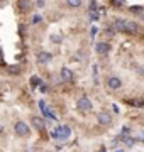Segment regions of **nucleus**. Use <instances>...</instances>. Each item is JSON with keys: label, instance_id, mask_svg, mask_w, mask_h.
Instances as JSON below:
<instances>
[{"label": "nucleus", "instance_id": "nucleus-1", "mask_svg": "<svg viewBox=\"0 0 144 152\" xmlns=\"http://www.w3.org/2000/svg\"><path fill=\"white\" fill-rule=\"evenodd\" d=\"M51 135L56 140H66L68 137L71 135V129L68 125H60V127H56L54 130L51 132Z\"/></svg>", "mask_w": 144, "mask_h": 152}, {"label": "nucleus", "instance_id": "nucleus-2", "mask_svg": "<svg viewBox=\"0 0 144 152\" xmlns=\"http://www.w3.org/2000/svg\"><path fill=\"white\" fill-rule=\"evenodd\" d=\"M29 125L26 124V122H15L14 124V134H15L17 137H26L29 135Z\"/></svg>", "mask_w": 144, "mask_h": 152}, {"label": "nucleus", "instance_id": "nucleus-3", "mask_svg": "<svg viewBox=\"0 0 144 152\" xmlns=\"http://www.w3.org/2000/svg\"><path fill=\"white\" fill-rule=\"evenodd\" d=\"M92 107H93V105H92V102H90L87 96H82L76 102V108L80 110V112H90V110H92Z\"/></svg>", "mask_w": 144, "mask_h": 152}, {"label": "nucleus", "instance_id": "nucleus-4", "mask_svg": "<svg viewBox=\"0 0 144 152\" xmlns=\"http://www.w3.org/2000/svg\"><path fill=\"white\" fill-rule=\"evenodd\" d=\"M107 86H109V90H120L122 81L117 78V76H109V80H107Z\"/></svg>", "mask_w": 144, "mask_h": 152}, {"label": "nucleus", "instance_id": "nucleus-5", "mask_svg": "<svg viewBox=\"0 0 144 152\" xmlns=\"http://www.w3.org/2000/svg\"><path fill=\"white\" fill-rule=\"evenodd\" d=\"M31 124H32V127L36 130H44L46 129V120L43 117H32L31 118Z\"/></svg>", "mask_w": 144, "mask_h": 152}, {"label": "nucleus", "instance_id": "nucleus-6", "mask_svg": "<svg viewBox=\"0 0 144 152\" xmlns=\"http://www.w3.org/2000/svg\"><path fill=\"white\" fill-rule=\"evenodd\" d=\"M110 44L109 42H97L95 46V51H97V54H109L110 53Z\"/></svg>", "mask_w": 144, "mask_h": 152}, {"label": "nucleus", "instance_id": "nucleus-7", "mask_svg": "<svg viewBox=\"0 0 144 152\" xmlns=\"http://www.w3.org/2000/svg\"><path fill=\"white\" fill-rule=\"evenodd\" d=\"M97 122L100 125H112V117L110 113H105V112H102V113L97 115Z\"/></svg>", "mask_w": 144, "mask_h": 152}, {"label": "nucleus", "instance_id": "nucleus-8", "mask_svg": "<svg viewBox=\"0 0 144 152\" xmlns=\"http://www.w3.org/2000/svg\"><path fill=\"white\" fill-rule=\"evenodd\" d=\"M126 32L127 34H137L139 32V26L136 20H126Z\"/></svg>", "mask_w": 144, "mask_h": 152}, {"label": "nucleus", "instance_id": "nucleus-9", "mask_svg": "<svg viewBox=\"0 0 144 152\" xmlns=\"http://www.w3.org/2000/svg\"><path fill=\"white\" fill-rule=\"evenodd\" d=\"M51 59H53V56H51L49 53H46V51H43V53L37 54V63L39 64H48V63H51Z\"/></svg>", "mask_w": 144, "mask_h": 152}, {"label": "nucleus", "instance_id": "nucleus-10", "mask_svg": "<svg viewBox=\"0 0 144 152\" xmlns=\"http://www.w3.org/2000/svg\"><path fill=\"white\" fill-rule=\"evenodd\" d=\"M126 20H127V19H115V22H114V29L119 31V32H126Z\"/></svg>", "mask_w": 144, "mask_h": 152}, {"label": "nucleus", "instance_id": "nucleus-11", "mask_svg": "<svg viewBox=\"0 0 144 152\" xmlns=\"http://www.w3.org/2000/svg\"><path fill=\"white\" fill-rule=\"evenodd\" d=\"M61 80H63V81H71L73 71L70 69V68H63V69H61Z\"/></svg>", "mask_w": 144, "mask_h": 152}, {"label": "nucleus", "instance_id": "nucleus-12", "mask_svg": "<svg viewBox=\"0 0 144 152\" xmlns=\"http://www.w3.org/2000/svg\"><path fill=\"white\" fill-rule=\"evenodd\" d=\"M17 7H19V10L22 12V14H27L29 9H31V2H29V0H19Z\"/></svg>", "mask_w": 144, "mask_h": 152}, {"label": "nucleus", "instance_id": "nucleus-13", "mask_svg": "<svg viewBox=\"0 0 144 152\" xmlns=\"http://www.w3.org/2000/svg\"><path fill=\"white\" fill-rule=\"evenodd\" d=\"M44 117H48V118H53V120H56V115H54V112H53V108H46L44 112Z\"/></svg>", "mask_w": 144, "mask_h": 152}, {"label": "nucleus", "instance_id": "nucleus-14", "mask_svg": "<svg viewBox=\"0 0 144 152\" xmlns=\"http://www.w3.org/2000/svg\"><path fill=\"white\" fill-rule=\"evenodd\" d=\"M68 5L71 7V9H78V7L82 5V0H68Z\"/></svg>", "mask_w": 144, "mask_h": 152}, {"label": "nucleus", "instance_id": "nucleus-15", "mask_svg": "<svg viewBox=\"0 0 144 152\" xmlns=\"http://www.w3.org/2000/svg\"><path fill=\"white\" fill-rule=\"evenodd\" d=\"M129 10L132 12V14H137V15H141V14H143V7H141V5H132Z\"/></svg>", "mask_w": 144, "mask_h": 152}, {"label": "nucleus", "instance_id": "nucleus-16", "mask_svg": "<svg viewBox=\"0 0 144 152\" xmlns=\"http://www.w3.org/2000/svg\"><path fill=\"white\" fill-rule=\"evenodd\" d=\"M61 41H63V37H61L60 34H53V36H51V42H58L60 44Z\"/></svg>", "mask_w": 144, "mask_h": 152}, {"label": "nucleus", "instance_id": "nucleus-17", "mask_svg": "<svg viewBox=\"0 0 144 152\" xmlns=\"http://www.w3.org/2000/svg\"><path fill=\"white\" fill-rule=\"evenodd\" d=\"M124 140H126V144H127L129 147H132L134 144H136V139H132V137H126Z\"/></svg>", "mask_w": 144, "mask_h": 152}, {"label": "nucleus", "instance_id": "nucleus-18", "mask_svg": "<svg viewBox=\"0 0 144 152\" xmlns=\"http://www.w3.org/2000/svg\"><path fill=\"white\" fill-rule=\"evenodd\" d=\"M105 34H107V36H109V37H112V36H114V34H115V29H114V27H107L105 29Z\"/></svg>", "mask_w": 144, "mask_h": 152}, {"label": "nucleus", "instance_id": "nucleus-19", "mask_svg": "<svg viewBox=\"0 0 144 152\" xmlns=\"http://www.w3.org/2000/svg\"><path fill=\"white\" fill-rule=\"evenodd\" d=\"M95 10H97V2L92 0V2H90V12H95Z\"/></svg>", "mask_w": 144, "mask_h": 152}, {"label": "nucleus", "instance_id": "nucleus-20", "mask_svg": "<svg viewBox=\"0 0 144 152\" xmlns=\"http://www.w3.org/2000/svg\"><path fill=\"white\" fill-rule=\"evenodd\" d=\"M90 19H92L93 22H97V20H98V14H95V12H90Z\"/></svg>", "mask_w": 144, "mask_h": 152}, {"label": "nucleus", "instance_id": "nucleus-21", "mask_svg": "<svg viewBox=\"0 0 144 152\" xmlns=\"http://www.w3.org/2000/svg\"><path fill=\"white\" fill-rule=\"evenodd\" d=\"M39 108L43 110V112H44V110L48 108V107H46V102H44V100H41V102H39Z\"/></svg>", "mask_w": 144, "mask_h": 152}, {"label": "nucleus", "instance_id": "nucleus-22", "mask_svg": "<svg viewBox=\"0 0 144 152\" xmlns=\"http://www.w3.org/2000/svg\"><path fill=\"white\" fill-rule=\"evenodd\" d=\"M129 135V127H124L122 129V137H127Z\"/></svg>", "mask_w": 144, "mask_h": 152}, {"label": "nucleus", "instance_id": "nucleus-23", "mask_svg": "<svg viewBox=\"0 0 144 152\" xmlns=\"http://www.w3.org/2000/svg\"><path fill=\"white\" fill-rule=\"evenodd\" d=\"M39 91H41V93H46V91H48V86H46V85H41V86H39Z\"/></svg>", "mask_w": 144, "mask_h": 152}, {"label": "nucleus", "instance_id": "nucleus-24", "mask_svg": "<svg viewBox=\"0 0 144 152\" xmlns=\"http://www.w3.org/2000/svg\"><path fill=\"white\" fill-rule=\"evenodd\" d=\"M9 71H10V73H19V68H17V66H10Z\"/></svg>", "mask_w": 144, "mask_h": 152}, {"label": "nucleus", "instance_id": "nucleus-25", "mask_svg": "<svg viewBox=\"0 0 144 152\" xmlns=\"http://www.w3.org/2000/svg\"><path fill=\"white\" fill-rule=\"evenodd\" d=\"M41 22V17L39 15H34V19H32V24H39Z\"/></svg>", "mask_w": 144, "mask_h": 152}, {"label": "nucleus", "instance_id": "nucleus-26", "mask_svg": "<svg viewBox=\"0 0 144 152\" xmlns=\"http://www.w3.org/2000/svg\"><path fill=\"white\" fill-rule=\"evenodd\" d=\"M132 105H136V107H143V100H136Z\"/></svg>", "mask_w": 144, "mask_h": 152}, {"label": "nucleus", "instance_id": "nucleus-27", "mask_svg": "<svg viewBox=\"0 0 144 152\" xmlns=\"http://www.w3.org/2000/svg\"><path fill=\"white\" fill-rule=\"evenodd\" d=\"M41 83V80L39 78H32V85H39Z\"/></svg>", "mask_w": 144, "mask_h": 152}, {"label": "nucleus", "instance_id": "nucleus-28", "mask_svg": "<svg viewBox=\"0 0 144 152\" xmlns=\"http://www.w3.org/2000/svg\"><path fill=\"white\" fill-rule=\"evenodd\" d=\"M37 5L43 9V7H44V0H37Z\"/></svg>", "mask_w": 144, "mask_h": 152}, {"label": "nucleus", "instance_id": "nucleus-29", "mask_svg": "<svg viewBox=\"0 0 144 152\" xmlns=\"http://www.w3.org/2000/svg\"><path fill=\"white\" fill-rule=\"evenodd\" d=\"M139 139H144V130L141 132V134H139Z\"/></svg>", "mask_w": 144, "mask_h": 152}, {"label": "nucleus", "instance_id": "nucleus-30", "mask_svg": "<svg viewBox=\"0 0 144 152\" xmlns=\"http://www.w3.org/2000/svg\"><path fill=\"white\" fill-rule=\"evenodd\" d=\"M139 17H141V20L144 22V12H143V14H141V15H139Z\"/></svg>", "mask_w": 144, "mask_h": 152}, {"label": "nucleus", "instance_id": "nucleus-31", "mask_svg": "<svg viewBox=\"0 0 144 152\" xmlns=\"http://www.w3.org/2000/svg\"><path fill=\"white\" fill-rule=\"evenodd\" d=\"M2 130H4V125L0 124V132H2Z\"/></svg>", "mask_w": 144, "mask_h": 152}, {"label": "nucleus", "instance_id": "nucleus-32", "mask_svg": "<svg viewBox=\"0 0 144 152\" xmlns=\"http://www.w3.org/2000/svg\"><path fill=\"white\" fill-rule=\"evenodd\" d=\"M117 152H122V151H117Z\"/></svg>", "mask_w": 144, "mask_h": 152}]
</instances>
